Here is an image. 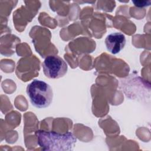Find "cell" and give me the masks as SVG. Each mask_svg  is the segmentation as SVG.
Masks as SVG:
<instances>
[{"instance_id": "cell-1", "label": "cell", "mask_w": 151, "mask_h": 151, "mask_svg": "<svg viewBox=\"0 0 151 151\" xmlns=\"http://www.w3.org/2000/svg\"><path fill=\"white\" fill-rule=\"evenodd\" d=\"M37 143L44 150H73L77 139L71 132L63 133L54 131L39 130L35 132Z\"/></svg>"}, {"instance_id": "cell-2", "label": "cell", "mask_w": 151, "mask_h": 151, "mask_svg": "<svg viewBox=\"0 0 151 151\" xmlns=\"http://www.w3.org/2000/svg\"><path fill=\"white\" fill-rule=\"evenodd\" d=\"M26 92L32 105L38 109L48 107L53 99L51 87L40 80H34L28 84Z\"/></svg>"}, {"instance_id": "cell-3", "label": "cell", "mask_w": 151, "mask_h": 151, "mask_svg": "<svg viewBox=\"0 0 151 151\" xmlns=\"http://www.w3.org/2000/svg\"><path fill=\"white\" fill-rule=\"evenodd\" d=\"M43 71L46 77L52 79L63 77L67 72L66 62L57 55L47 56L42 64Z\"/></svg>"}, {"instance_id": "cell-4", "label": "cell", "mask_w": 151, "mask_h": 151, "mask_svg": "<svg viewBox=\"0 0 151 151\" xmlns=\"http://www.w3.org/2000/svg\"><path fill=\"white\" fill-rule=\"evenodd\" d=\"M126 37L121 32H113L108 35L105 39L107 50L113 54L120 52L126 44Z\"/></svg>"}, {"instance_id": "cell-5", "label": "cell", "mask_w": 151, "mask_h": 151, "mask_svg": "<svg viewBox=\"0 0 151 151\" xmlns=\"http://www.w3.org/2000/svg\"><path fill=\"white\" fill-rule=\"evenodd\" d=\"M132 2L137 7H145L151 4V1H133Z\"/></svg>"}]
</instances>
